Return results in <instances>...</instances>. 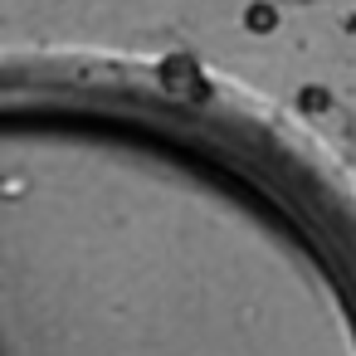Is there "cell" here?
Here are the masks:
<instances>
[{"instance_id": "cell-1", "label": "cell", "mask_w": 356, "mask_h": 356, "mask_svg": "<svg viewBox=\"0 0 356 356\" xmlns=\"http://www.w3.org/2000/svg\"><path fill=\"white\" fill-rule=\"evenodd\" d=\"M156 79H161V88H166V93H176V98H205V93H210V88H205V79H200L195 54H166V59H161V69H156Z\"/></svg>"}, {"instance_id": "cell-2", "label": "cell", "mask_w": 356, "mask_h": 356, "mask_svg": "<svg viewBox=\"0 0 356 356\" xmlns=\"http://www.w3.org/2000/svg\"><path fill=\"white\" fill-rule=\"evenodd\" d=\"M244 30L249 35H273L278 30V6L273 0H249L244 6Z\"/></svg>"}, {"instance_id": "cell-3", "label": "cell", "mask_w": 356, "mask_h": 356, "mask_svg": "<svg viewBox=\"0 0 356 356\" xmlns=\"http://www.w3.org/2000/svg\"><path fill=\"white\" fill-rule=\"evenodd\" d=\"M293 103H298V113H307V118H317V113H327V108H332V93H327L322 83H302Z\"/></svg>"}]
</instances>
